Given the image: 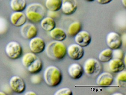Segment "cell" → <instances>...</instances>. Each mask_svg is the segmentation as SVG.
<instances>
[{"mask_svg": "<svg viewBox=\"0 0 126 95\" xmlns=\"http://www.w3.org/2000/svg\"><path fill=\"white\" fill-rule=\"evenodd\" d=\"M48 58L54 61L61 60L67 54V48L62 42L54 41L51 42L46 47L45 49Z\"/></svg>", "mask_w": 126, "mask_h": 95, "instance_id": "obj_1", "label": "cell"}, {"mask_svg": "<svg viewBox=\"0 0 126 95\" xmlns=\"http://www.w3.org/2000/svg\"><path fill=\"white\" fill-rule=\"evenodd\" d=\"M43 78L46 84L49 87H57L62 82V74L59 68L54 65H50L44 71Z\"/></svg>", "mask_w": 126, "mask_h": 95, "instance_id": "obj_2", "label": "cell"}, {"mask_svg": "<svg viewBox=\"0 0 126 95\" xmlns=\"http://www.w3.org/2000/svg\"><path fill=\"white\" fill-rule=\"evenodd\" d=\"M26 9L25 14L27 18L31 22L38 23L45 17V10L44 7L40 4H31Z\"/></svg>", "mask_w": 126, "mask_h": 95, "instance_id": "obj_3", "label": "cell"}, {"mask_svg": "<svg viewBox=\"0 0 126 95\" xmlns=\"http://www.w3.org/2000/svg\"><path fill=\"white\" fill-rule=\"evenodd\" d=\"M5 51L6 55L9 58L12 60H16L22 56V48L19 42L15 41H11L6 45Z\"/></svg>", "mask_w": 126, "mask_h": 95, "instance_id": "obj_4", "label": "cell"}, {"mask_svg": "<svg viewBox=\"0 0 126 95\" xmlns=\"http://www.w3.org/2000/svg\"><path fill=\"white\" fill-rule=\"evenodd\" d=\"M83 68L84 72L90 76L98 75L102 68L101 65L98 61L93 58L87 59L84 63Z\"/></svg>", "mask_w": 126, "mask_h": 95, "instance_id": "obj_5", "label": "cell"}, {"mask_svg": "<svg viewBox=\"0 0 126 95\" xmlns=\"http://www.w3.org/2000/svg\"><path fill=\"white\" fill-rule=\"evenodd\" d=\"M9 85L11 90L16 93H22L26 88L25 81L19 76H12L9 80Z\"/></svg>", "mask_w": 126, "mask_h": 95, "instance_id": "obj_6", "label": "cell"}, {"mask_svg": "<svg viewBox=\"0 0 126 95\" xmlns=\"http://www.w3.org/2000/svg\"><path fill=\"white\" fill-rule=\"evenodd\" d=\"M67 54L72 60L78 61L84 56V50L82 47L78 44H71L67 48Z\"/></svg>", "mask_w": 126, "mask_h": 95, "instance_id": "obj_7", "label": "cell"}, {"mask_svg": "<svg viewBox=\"0 0 126 95\" xmlns=\"http://www.w3.org/2000/svg\"><path fill=\"white\" fill-rule=\"evenodd\" d=\"M46 45L42 38L36 36L30 39L29 47L32 52L36 54L42 53L45 49Z\"/></svg>", "mask_w": 126, "mask_h": 95, "instance_id": "obj_8", "label": "cell"}, {"mask_svg": "<svg viewBox=\"0 0 126 95\" xmlns=\"http://www.w3.org/2000/svg\"><path fill=\"white\" fill-rule=\"evenodd\" d=\"M106 41L108 47L112 50L120 48L122 45L121 36L116 32L109 33L107 35Z\"/></svg>", "mask_w": 126, "mask_h": 95, "instance_id": "obj_9", "label": "cell"}, {"mask_svg": "<svg viewBox=\"0 0 126 95\" xmlns=\"http://www.w3.org/2000/svg\"><path fill=\"white\" fill-rule=\"evenodd\" d=\"M37 27L31 23H26L21 27L20 32L22 36L26 39L30 40L36 37L38 34Z\"/></svg>", "mask_w": 126, "mask_h": 95, "instance_id": "obj_10", "label": "cell"}, {"mask_svg": "<svg viewBox=\"0 0 126 95\" xmlns=\"http://www.w3.org/2000/svg\"><path fill=\"white\" fill-rule=\"evenodd\" d=\"M77 7L76 0H63L61 9L64 15H70L76 11Z\"/></svg>", "mask_w": 126, "mask_h": 95, "instance_id": "obj_11", "label": "cell"}, {"mask_svg": "<svg viewBox=\"0 0 126 95\" xmlns=\"http://www.w3.org/2000/svg\"><path fill=\"white\" fill-rule=\"evenodd\" d=\"M25 13L22 12H14L10 16L11 24L16 27H21L27 21Z\"/></svg>", "mask_w": 126, "mask_h": 95, "instance_id": "obj_12", "label": "cell"}, {"mask_svg": "<svg viewBox=\"0 0 126 95\" xmlns=\"http://www.w3.org/2000/svg\"><path fill=\"white\" fill-rule=\"evenodd\" d=\"M74 40L76 44L84 47L90 44L91 37L88 32L81 30L74 36Z\"/></svg>", "mask_w": 126, "mask_h": 95, "instance_id": "obj_13", "label": "cell"}, {"mask_svg": "<svg viewBox=\"0 0 126 95\" xmlns=\"http://www.w3.org/2000/svg\"><path fill=\"white\" fill-rule=\"evenodd\" d=\"M68 73L71 78L79 79L82 76L84 73L83 67L78 63H73L68 67Z\"/></svg>", "mask_w": 126, "mask_h": 95, "instance_id": "obj_14", "label": "cell"}, {"mask_svg": "<svg viewBox=\"0 0 126 95\" xmlns=\"http://www.w3.org/2000/svg\"><path fill=\"white\" fill-rule=\"evenodd\" d=\"M113 75L108 72H104L99 75L96 79L97 85L108 86L111 85L114 81Z\"/></svg>", "mask_w": 126, "mask_h": 95, "instance_id": "obj_15", "label": "cell"}, {"mask_svg": "<svg viewBox=\"0 0 126 95\" xmlns=\"http://www.w3.org/2000/svg\"><path fill=\"white\" fill-rule=\"evenodd\" d=\"M125 65L122 59L112 58L108 62V66L110 70L114 73H118L124 70Z\"/></svg>", "mask_w": 126, "mask_h": 95, "instance_id": "obj_16", "label": "cell"}, {"mask_svg": "<svg viewBox=\"0 0 126 95\" xmlns=\"http://www.w3.org/2000/svg\"><path fill=\"white\" fill-rule=\"evenodd\" d=\"M42 29L47 32H50L56 27V23L53 18L50 16L44 17L40 21Z\"/></svg>", "mask_w": 126, "mask_h": 95, "instance_id": "obj_17", "label": "cell"}, {"mask_svg": "<svg viewBox=\"0 0 126 95\" xmlns=\"http://www.w3.org/2000/svg\"><path fill=\"white\" fill-rule=\"evenodd\" d=\"M49 32L50 36L54 41L62 42L67 38L66 33L60 27H55Z\"/></svg>", "mask_w": 126, "mask_h": 95, "instance_id": "obj_18", "label": "cell"}, {"mask_svg": "<svg viewBox=\"0 0 126 95\" xmlns=\"http://www.w3.org/2000/svg\"><path fill=\"white\" fill-rule=\"evenodd\" d=\"M43 64L41 59L39 57L30 66L27 67V70L31 74H37L42 71Z\"/></svg>", "mask_w": 126, "mask_h": 95, "instance_id": "obj_19", "label": "cell"}, {"mask_svg": "<svg viewBox=\"0 0 126 95\" xmlns=\"http://www.w3.org/2000/svg\"><path fill=\"white\" fill-rule=\"evenodd\" d=\"M10 6L14 12H23L27 7L25 0H11Z\"/></svg>", "mask_w": 126, "mask_h": 95, "instance_id": "obj_20", "label": "cell"}, {"mask_svg": "<svg viewBox=\"0 0 126 95\" xmlns=\"http://www.w3.org/2000/svg\"><path fill=\"white\" fill-rule=\"evenodd\" d=\"M62 0H46L45 6L49 11L57 12L61 9Z\"/></svg>", "mask_w": 126, "mask_h": 95, "instance_id": "obj_21", "label": "cell"}, {"mask_svg": "<svg viewBox=\"0 0 126 95\" xmlns=\"http://www.w3.org/2000/svg\"><path fill=\"white\" fill-rule=\"evenodd\" d=\"M38 57L37 54L32 52L26 53L23 55L22 58V64L24 67L27 68L33 63Z\"/></svg>", "mask_w": 126, "mask_h": 95, "instance_id": "obj_22", "label": "cell"}, {"mask_svg": "<svg viewBox=\"0 0 126 95\" xmlns=\"http://www.w3.org/2000/svg\"><path fill=\"white\" fill-rule=\"evenodd\" d=\"M82 29L81 24L79 21H74L70 24L68 29V33L70 36L74 37Z\"/></svg>", "mask_w": 126, "mask_h": 95, "instance_id": "obj_23", "label": "cell"}, {"mask_svg": "<svg viewBox=\"0 0 126 95\" xmlns=\"http://www.w3.org/2000/svg\"><path fill=\"white\" fill-rule=\"evenodd\" d=\"M112 58V50L109 48L103 50L99 54V60L104 63L108 62Z\"/></svg>", "mask_w": 126, "mask_h": 95, "instance_id": "obj_24", "label": "cell"}, {"mask_svg": "<svg viewBox=\"0 0 126 95\" xmlns=\"http://www.w3.org/2000/svg\"><path fill=\"white\" fill-rule=\"evenodd\" d=\"M115 81L118 86L122 87H125L126 86V71L123 70L118 73L116 76Z\"/></svg>", "mask_w": 126, "mask_h": 95, "instance_id": "obj_25", "label": "cell"}, {"mask_svg": "<svg viewBox=\"0 0 126 95\" xmlns=\"http://www.w3.org/2000/svg\"><path fill=\"white\" fill-rule=\"evenodd\" d=\"M8 24L7 20L3 17H0V34L5 33L8 30Z\"/></svg>", "mask_w": 126, "mask_h": 95, "instance_id": "obj_26", "label": "cell"}, {"mask_svg": "<svg viewBox=\"0 0 126 95\" xmlns=\"http://www.w3.org/2000/svg\"><path fill=\"white\" fill-rule=\"evenodd\" d=\"M73 92L69 88H63L57 91L54 95H72Z\"/></svg>", "mask_w": 126, "mask_h": 95, "instance_id": "obj_27", "label": "cell"}, {"mask_svg": "<svg viewBox=\"0 0 126 95\" xmlns=\"http://www.w3.org/2000/svg\"><path fill=\"white\" fill-rule=\"evenodd\" d=\"M124 56V52L120 48L112 50V58L119 59L122 60Z\"/></svg>", "mask_w": 126, "mask_h": 95, "instance_id": "obj_28", "label": "cell"}, {"mask_svg": "<svg viewBox=\"0 0 126 95\" xmlns=\"http://www.w3.org/2000/svg\"><path fill=\"white\" fill-rule=\"evenodd\" d=\"M42 79L40 75L37 74H33L31 76V81L34 84H39L41 83Z\"/></svg>", "mask_w": 126, "mask_h": 95, "instance_id": "obj_29", "label": "cell"}, {"mask_svg": "<svg viewBox=\"0 0 126 95\" xmlns=\"http://www.w3.org/2000/svg\"><path fill=\"white\" fill-rule=\"evenodd\" d=\"M113 0H96L99 4L102 5L108 4L112 1Z\"/></svg>", "mask_w": 126, "mask_h": 95, "instance_id": "obj_30", "label": "cell"}, {"mask_svg": "<svg viewBox=\"0 0 126 95\" xmlns=\"http://www.w3.org/2000/svg\"><path fill=\"white\" fill-rule=\"evenodd\" d=\"M25 94V95H37V94L34 91H30L26 92Z\"/></svg>", "mask_w": 126, "mask_h": 95, "instance_id": "obj_31", "label": "cell"}, {"mask_svg": "<svg viewBox=\"0 0 126 95\" xmlns=\"http://www.w3.org/2000/svg\"><path fill=\"white\" fill-rule=\"evenodd\" d=\"M122 3L125 7H126V0H121Z\"/></svg>", "mask_w": 126, "mask_h": 95, "instance_id": "obj_32", "label": "cell"}, {"mask_svg": "<svg viewBox=\"0 0 126 95\" xmlns=\"http://www.w3.org/2000/svg\"><path fill=\"white\" fill-rule=\"evenodd\" d=\"M113 95H124V94H123L121 93H119V92H118V93H115L113 94H112Z\"/></svg>", "mask_w": 126, "mask_h": 95, "instance_id": "obj_33", "label": "cell"}, {"mask_svg": "<svg viewBox=\"0 0 126 95\" xmlns=\"http://www.w3.org/2000/svg\"><path fill=\"white\" fill-rule=\"evenodd\" d=\"M6 93L2 91H0V95H5Z\"/></svg>", "mask_w": 126, "mask_h": 95, "instance_id": "obj_34", "label": "cell"}, {"mask_svg": "<svg viewBox=\"0 0 126 95\" xmlns=\"http://www.w3.org/2000/svg\"><path fill=\"white\" fill-rule=\"evenodd\" d=\"M86 1H87V2H93V1H94L95 0H85Z\"/></svg>", "mask_w": 126, "mask_h": 95, "instance_id": "obj_35", "label": "cell"}]
</instances>
